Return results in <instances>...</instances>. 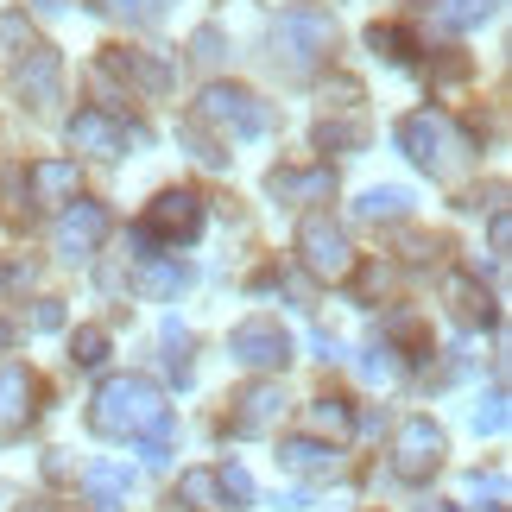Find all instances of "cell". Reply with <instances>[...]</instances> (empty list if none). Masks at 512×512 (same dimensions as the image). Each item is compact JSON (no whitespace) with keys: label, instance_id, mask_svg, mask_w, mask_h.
Masks as SVG:
<instances>
[{"label":"cell","instance_id":"obj_1","mask_svg":"<svg viewBox=\"0 0 512 512\" xmlns=\"http://www.w3.org/2000/svg\"><path fill=\"white\" fill-rule=\"evenodd\" d=\"M89 424L102 437H152L165 424V392L140 380V373H114V380L95 386V405H89Z\"/></svg>","mask_w":512,"mask_h":512},{"label":"cell","instance_id":"obj_2","mask_svg":"<svg viewBox=\"0 0 512 512\" xmlns=\"http://www.w3.org/2000/svg\"><path fill=\"white\" fill-rule=\"evenodd\" d=\"M399 146L418 159L430 177H462L468 171V133L449 121V114H437V108H418V114H405L399 121Z\"/></svg>","mask_w":512,"mask_h":512},{"label":"cell","instance_id":"obj_3","mask_svg":"<svg viewBox=\"0 0 512 512\" xmlns=\"http://www.w3.org/2000/svg\"><path fill=\"white\" fill-rule=\"evenodd\" d=\"M329 51H336V19L323 7H285L279 13V26H272V64L285 76H310Z\"/></svg>","mask_w":512,"mask_h":512},{"label":"cell","instance_id":"obj_4","mask_svg":"<svg viewBox=\"0 0 512 512\" xmlns=\"http://www.w3.org/2000/svg\"><path fill=\"white\" fill-rule=\"evenodd\" d=\"M190 121L228 133V140H266V133H272V108L253 89H241V83H209Z\"/></svg>","mask_w":512,"mask_h":512},{"label":"cell","instance_id":"obj_5","mask_svg":"<svg viewBox=\"0 0 512 512\" xmlns=\"http://www.w3.org/2000/svg\"><path fill=\"white\" fill-rule=\"evenodd\" d=\"M298 260H304L310 279H323V285L354 279V247H348V234L329 222V215H304L298 222Z\"/></svg>","mask_w":512,"mask_h":512},{"label":"cell","instance_id":"obj_6","mask_svg":"<svg viewBox=\"0 0 512 512\" xmlns=\"http://www.w3.org/2000/svg\"><path fill=\"white\" fill-rule=\"evenodd\" d=\"M102 241H108V209L89 203V196H70L64 215H57V228H51L57 260H64V266H83V260H95V247H102Z\"/></svg>","mask_w":512,"mask_h":512},{"label":"cell","instance_id":"obj_7","mask_svg":"<svg viewBox=\"0 0 512 512\" xmlns=\"http://www.w3.org/2000/svg\"><path fill=\"white\" fill-rule=\"evenodd\" d=\"M443 430L430 418H405L399 430H392V475L399 481H430L443 468Z\"/></svg>","mask_w":512,"mask_h":512},{"label":"cell","instance_id":"obj_8","mask_svg":"<svg viewBox=\"0 0 512 512\" xmlns=\"http://www.w3.org/2000/svg\"><path fill=\"white\" fill-rule=\"evenodd\" d=\"M196 234H203V196L196 190H165L159 203L146 209L140 247H152V241H196Z\"/></svg>","mask_w":512,"mask_h":512},{"label":"cell","instance_id":"obj_9","mask_svg":"<svg viewBox=\"0 0 512 512\" xmlns=\"http://www.w3.org/2000/svg\"><path fill=\"white\" fill-rule=\"evenodd\" d=\"M64 140H70L76 152H89V159H121V152L140 146L146 133H140V127H121V121H114V114H102V108H83V114H70Z\"/></svg>","mask_w":512,"mask_h":512},{"label":"cell","instance_id":"obj_10","mask_svg":"<svg viewBox=\"0 0 512 512\" xmlns=\"http://www.w3.org/2000/svg\"><path fill=\"white\" fill-rule=\"evenodd\" d=\"M228 354H234L241 367L266 373V367H285V361H291V336H285L272 317H253V323H241V329L228 336Z\"/></svg>","mask_w":512,"mask_h":512},{"label":"cell","instance_id":"obj_11","mask_svg":"<svg viewBox=\"0 0 512 512\" xmlns=\"http://www.w3.org/2000/svg\"><path fill=\"white\" fill-rule=\"evenodd\" d=\"M279 411H285V392H279V380H260V386L234 392V411H228V437H266V430L279 424Z\"/></svg>","mask_w":512,"mask_h":512},{"label":"cell","instance_id":"obj_12","mask_svg":"<svg viewBox=\"0 0 512 512\" xmlns=\"http://www.w3.org/2000/svg\"><path fill=\"white\" fill-rule=\"evenodd\" d=\"M32 418H38V373L0 367V437H19Z\"/></svg>","mask_w":512,"mask_h":512},{"label":"cell","instance_id":"obj_13","mask_svg":"<svg viewBox=\"0 0 512 512\" xmlns=\"http://www.w3.org/2000/svg\"><path fill=\"white\" fill-rule=\"evenodd\" d=\"M279 462L291 468V475H310V481H342L348 475V456L336 443H323V437H291L279 443Z\"/></svg>","mask_w":512,"mask_h":512},{"label":"cell","instance_id":"obj_14","mask_svg":"<svg viewBox=\"0 0 512 512\" xmlns=\"http://www.w3.org/2000/svg\"><path fill=\"white\" fill-rule=\"evenodd\" d=\"M13 89H19V102H32V108L57 102V51H51V45H38V38H32V45L19 51Z\"/></svg>","mask_w":512,"mask_h":512},{"label":"cell","instance_id":"obj_15","mask_svg":"<svg viewBox=\"0 0 512 512\" xmlns=\"http://www.w3.org/2000/svg\"><path fill=\"white\" fill-rule=\"evenodd\" d=\"M102 70H108V76H121V83H127V89H140V95H165V89H171V70L159 64V57L127 51V45H108V51H102Z\"/></svg>","mask_w":512,"mask_h":512},{"label":"cell","instance_id":"obj_16","mask_svg":"<svg viewBox=\"0 0 512 512\" xmlns=\"http://www.w3.org/2000/svg\"><path fill=\"white\" fill-rule=\"evenodd\" d=\"M26 196H32L38 209L70 203V196H83V171H76V159H38L26 171Z\"/></svg>","mask_w":512,"mask_h":512},{"label":"cell","instance_id":"obj_17","mask_svg":"<svg viewBox=\"0 0 512 512\" xmlns=\"http://www.w3.org/2000/svg\"><path fill=\"white\" fill-rule=\"evenodd\" d=\"M443 298H449V310H456V323H468V329L494 323V298H487L481 279H468V272H456V279L443 285Z\"/></svg>","mask_w":512,"mask_h":512},{"label":"cell","instance_id":"obj_18","mask_svg":"<svg viewBox=\"0 0 512 512\" xmlns=\"http://www.w3.org/2000/svg\"><path fill=\"white\" fill-rule=\"evenodd\" d=\"M266 190H272V203H317V196L336 190V177L329 171H272Z\"/></svg>","mask_w":512,"mask_h":512},{"label":"cell","instance_id":"obj_19","mask_svg":"<svg viewBox=\"0 0 512 512\" xmlns=\"http://www.w3.org/2000/svg\"><path fill=\"white\" fill-rule=\"evenodd\" d=\"M83 487H89V506H102V512H114L127 500V487H133V475L121 462H89L83 468Z\"/></svg>","mask_w":512,"mask_h":512},{"label":"cell","instance_id":"obj_20","mask_svg":"<svg viewBox=\"0 0 512 512\" xmlns=\"http://www.w3.org/2000/svg\"><path fill=\"white\" fill-rule=\"evenodd\" d=\"M354 215H361V222H405V215H411V190H399V184H373V190H361Z\"/></svg>","mask_w":512,"mask_h":512},{"label":"cell","instance_id":"obj_21","mask_svg":"<svg viewBox=\"0 0 512 512\" xmlns=\"http://www.w3.org/2000/svg\"><path fill=\"white\" fill-rule=\"evenodd\" d=\"M348 430H354V411H348V399H336V392L310 399V437H329V443H342Z\"/></svg>","mask_w":512,"mask_h":512},{"label":"cell","instance_id":"obj_22","mask_svg":"<svg viewBox=\"0 0 512 512\" xmlns=\"http://www.w3.org/2000/svg\"><path fill=\"white\" fill-rule=\"evenodd\" d=\"M177 500L196 506V512H228L222 487H215V468H190V475H177Z\"/></svg>","mask_w":512,"mask_h":512},{"label":"cell","instance_id":"obj_23","mask_svg":"<svg viewBox=\"0 0 512 512\" xmlns=\"http://www.w3.org/2000/svg\"><path fill=\"white\" fill-rule=\"evenodd\" d=\"M184 279H190V272L177 266V260H146L140 266V291H146V298H177Z\"/></svg>","mask_w":512,"mask_h":512},{"label":"cell","instance_id":"obj_24","mask_svg":"<svg viewBox=\"0 0 512 512\" xmlns=\"http://www.w3.org/2000/svg\"><path fill=\"white\" fill-rule=\"evenodd\" d=\"M95 7L114 13V19H127V26H152V19L171 7V0H95Z\"/></svg>","mask_w":512,"mask_h":512},{"label":"cell","instance_id":"obj_25","mask_svg":"<svg viewBox=\"0 0 512 512\" xmlns=\"http://www.w3.org/2000/svg\"><path fill=\"white\" fill-rule=\"evenodd\" d=\"M70 361H76V367H102V361H108V329H76Z\"/></svg>","mask_w":512,"mask_h":512},{"label":"cell","instance_id":"obj_26","mask_svg":"<svg viewBox=\"0 0 512 512\" xmlns=\"http://www.w3.org/2000/svg\"><path fill=\"white\" fill-rule=\"evenodd\" d=\"M361 140H367L361 121H323V127H317V146H329V152H354Z\"/></svg>","mask_w":512,"mask_h":512},{"label":"cell","instance_id":"obj_27","mask_svg":"<svg viewBox=\"0 0 512 512\" xmlns=\"http://www.w3.org/2000/svg\"><path fill=\"white\" fill-rule=\"evenodd\" d=\"M494 7H500V0H443V13H437V19H443V26H481V19L494 13Z\"/></svg>","mask_w":512,"mask_h":512},{"label":"cell","instance_id":"obj_28","mask_svg":"<svg viewBox=\"0 0 512 512\" xmlns=\"http://www.w3.org/2000/svg\"><path fill=\"white\" fill-rule=\"evenodd\" d=\"M367 45L380 51V57H392V64H405V57H411V32H405V26H373Z\"/></svg>","mask_w":512,"mask_h":512},{"label":"cell","instance_id":"obj_29","mask_svg":"<svg viewBox=\"0 0 512 512\" xmlns=\"http://www.w3.org/2000/svg\"><path fill=\"white\" fill-rule=\"evenodd\" d=\"M159 342H165V367L177 373V380H184V373H190V329H184V323H165V336H159Z\"/></svg>","mask_w":512,"mask_h":512},{"label":"cell","instance_id":"obj_30","mask_svg":"<svg viewBox=\"0 0 512 512\" xmlns=\"http://www.w3.org/2000/svg\"><path fill=\"white\" fill-rule=\"evenodd\" d=\"M506 418H512V411H506V392L494 386V392H487V405H475V430H481V437H500Z\"/></svg>","mask_w":512,"mask_h":512},{"label":"cell","instance_id":"obj_31","mask_svg":"<svg viewBox=\"0 0 512 512\" xmlns=\"http://www.w3.org/2000/svg\"><path fill=\"white\" fill-rule=\"evenodd\" d=\"M215 487H222V500H234V506H247L253 500V475H247V468H215Z\"/></svg>","mask_w":512,"mask_h":512},{"label":"cell","instance_id":"obj_32","mask_svg":"<svg viewBox=\"0 0 512 512\" xmlns=\"http://www.w3.org/2000/svg\"><path fill=\"white\" fill-rule=\"evenodd\" d=\"M487 247H494L487 260L506 266V253H512V215H506V209H494V222H487Z\"/></svg>","mask_w":512,"mask_h":512},{"label":"cell","instance_id":"obj_33","mask_svg":"<svg viewBox=\"0 0 512 512\" xmlns=\"http://www.w3.org/2000/svg\"><path fill=\"white\" fill-rule=\"evenodd\" d=\"M361 373H367V380H373V386H386V380H399V361H392V348L380 342V348H373V354H367V361H361Z\"/></svg>","mask_w":512,"mask_h":512},{"label":"cell","instance_id":"obj_34","mask_svg":"<svg viewBox=\"0 0 512 512\" xmlns=\"http://www.w3.org/2000/svg\"><path fill=\"white\" fill-rule=\"evenodd\" d=\"M13 45H32L26 13H7V19H0V51H13Z\"/></svg>","mask_w":512,"mask_h":512},{"label":"cell","instance_id":"obj_35","mask_svg":"<svg viewBox=\"0 0 512 512\" xmlns=\"http://www.w3.org/2000/svg\"><path fill=\"white\" fill-rule=\"evenodd\" d=\"M468 494L487 500V506H506V475H475V481H468Z\"/></svg>","mask_w":512,"mask_h":512},{"label":"cell","instance_id":"obj_36","mask_svg":"<svg viewBox=\"0 0 512 512\" xmlns=\"http://www.w3.org/2000/svg\"><path fill=\"white\" fill-rule=\"evenodd\" d=\"M146 462H152V468H165V462H171V418L146 437Z\"/></svg>","mask_w":512,"mask_h":512},{"label":"cell","instance_id":"obj_37","mask_svg":"<svg viewBox=\"0 0 512 512\" xmlns=\"http://www.w3.org/2000/svg\"><path fill=\"white\" fill-rule=\"evenodd\" d=\"M196 57L215 64V57H222V38H215V32H196Z\"/></svg>","mask_w":512,"mask_h":512},{"label":"cell","instance_id":"obj_38","mask_svg":"<svg viewBox=\"0 0 512 512\" xmlns=\"http://www.w3.org/2000/svg\"><path fill=\"white\" fill-rule=\"evenodd\" d=\"M38 329H57V323H64V310H57V298H45V304H38V317H32Z\"/></svg>","mask_w":512,"mask_h":512},{"label":"cell","instance_id":"obj_39","mask_svg":"<svg viewBox=\"0 0 512 512\" xmlns=\"http://www.w3.org/2000/svg\"><path fill=\"white\" fill-rule=\"evenodd\" d=\"M32 7H38V13H64V0H32Z\"/></svg>","mask_w":512,"mask_h":512},{"label":"cell","instance_id":"obj_40","mask_svg":"<svg viewBox=\"0 0 512 512\" xmlns=\"http://www.w3.org/2000/svg\"><path fill=\"white\" fill-rule=\"evenodd\" d=\"M19 512H51V506H45V500H26V506H19Z\"/></svg>","mask_w":512,"mask_h":512},{"label":"cell","instance_id":"obj_41","mask_svg":"<svg viewBox=\"0 0 512 512\" xmlns=\"http://www.w3.org/2000/svg\"><path fill=\"white\" fill-rule=\"evenodd\" d=\"M13 342V323H0V348H7Z\"/></svg>","mask_w":512,"mask_h":512}]
</instances>
